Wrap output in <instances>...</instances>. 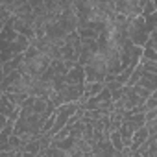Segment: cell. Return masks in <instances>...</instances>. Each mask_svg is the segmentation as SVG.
Masks as SVG:
<instances>
[{
	"mask_svg": "<svg viewBox=\"0 0 157 157\" xmlns=\"http://www.w3.org/2000/svg\"><path fill=\"white\" fill-rule=\"evenodd\" d=\"M50 57L48 56H44V54H41L35 46H28L26 48V52L22 54V70L32 78V80H41L43 78V74L46 72V68L50 67Z\"/></svg>",
	"mask_w": 157,
	"mask_h": 157,
	"instance_id": "6da1fadb",
	"label": "cell"
},
{
	"mask_svg": "<svg viewBox=\"0 0 157 157\" xmlns=\"http://www.w3.org/2000/svg\"><path fill=\"white\" fill-rule=\"evenodd\" d=\"M83 76H85V83H104L105 78H107L105 56L98 52V54L83 67Z\"/></svg>",
	"mask_w": 157,
	"mask_h": 157,
	"instance_id": "7a4b0ae2",
	"label": "cell"
},
{
	"mask_svg": "<svg viewBox=\"0 0 157 157\" xmlns=\"http://www.w3.org/2000/svg\"><path fill=\"white\" fill-rule=\"evenodd\" d=\"M80 52H82V39L78 37L76 32L68 33L65 37V44L61 46V54H59V59L65 61L67 65L74 67L78 63V57H80Z\"/></svg>",
	"mask_w": 157,
	"mask_h": 157,
	"instance_id": "3957f363",
	"label": "cell"
},
{
	"mask_svg": "<svg viewBox=\"0 0 157 157\" xmlns=\"http://www.w3.org/2000/svg\"><path fill=\"white\" fill-rule=\"evenodd\" d=\"M80 111H98V113H109L113 109V102H111V96H109V91L104 87L96 96L89 98L87 102L83 104H78Z\"/></svg>",
	"mask_w": 157,
	"mask_h": 157,
	"instance_id": "277c9868",
	"label": "cell"
},
{
	"mask_svg": "<svg viewBox=\"0 0 157 157\" xmlns=\"http://www.w3.org/2000/svg\"><path fill=\"white\" fill-rule=\"evenodd\" d=\"M76 113H78V104H65V105L56 107V111H54V126L48 131V135L54 139L67 126V122L70 120V117H74Z\"/></svg>",
	"mask_w": 157,
	"mask_h": 157,
	"instance_id": "5b68a950",
	"label": "cell"
},
{
	"mask_svg": "<svg viewBox=\"0 0 157 157\" xmlns=\"http://www.w3.org/2000/svg\"><path fill=\"white\" fill-rule=\"evenodd\" d=\"M150 33L144 26V19L142 17H135V19H129V24H128V41L139 48L144 46V43L148 41Z\"/></svg>",
	"mask_w": 157,
	"mask_h": 157,
	"instance_id": "8992f818",
	"label": "cell"
},
{
	"mask_svg": "<svg viewBox=\"0 0 157 157\" xmlns=\"http://www.w3.org/2000/svg\"><path fill=\"white\" fill-rule=\"evenodd\" d=\"M118 54H120L122 70H133L139 65L140 57H142V48H139V46H135L128 41L118 48Z\"/></svg>",
	"mask_w": 157,
	"mask_h": 157,
	"instance_id": "52a82bcc",
	"label": "cell"
},
{
	"mask_svg": "<svg viewBox=\"0 0 157 157\" xmlns=\"http://www.w3.org/2000/svg\"><path fill=\"white\" fill-rule=\"evenodd\" d=\"M56 22L65 30L67 35L72 33V32H76V28H78V21H76L74 8H72V2H70V0H63V6H61V11H59Z\"/></svg>",
	"mask_w": 157,
	"mask_h": 157,
	"instance_id": "ba28073f",
	"label": "cell"
},
{
	"mask_svg": "<svg viewBox=\"0 0 157 157\" xmlns=\"http://www.w3.org/2000/svg\"><path fill=\"white\" fill-rule=\"evenodd\" d=\"M48 104H50V102L44 100V98L28 96V98L24 100V104L21 105V109H22V111H28V113H33V115H43V113L46 111Z\"/></svg>",
	"mask_w": 157,
	"mask_h": 157,
	"instance_id": "9c48e42d",
	"label": "cell"
},
{
	"mask_svg": "<svg viewBox=\"0 0 157 157\" xmlns=\"http://www.w3.org/2000/svg\"><path fill=\"white\" fill-rule=\"evenodd\" d=\"M63 80L67 85H83L85 83V76H83V67L82 65H74L65 76H63Z\"/></svg>",
	"mask_w": 157,
	"mask_h": 157,
	"instance_id": "30bf717a",
	"label": "cell"
},
{
	"mask_svg": "<svg viewBox=\"0 0 157 157\" xmlns=\"http://www.w3.org/2000/svg\"><path fill=\"white\" fill-rule=\"evenodd\" d=\"M19 113H21V109L19 107H15L4 94H0V115H4L8 120H11V122H15L17 120V117H19Z\"/></svg>",
	"mask_w": 157,
	"mask_h": 157,
	"instance_id": "8fae6325",
	"label": "cell"
},
{
	"mask_svg": "<svg viewBox=\"0 0 157 157\" xmlns=\"http://www.w3.org/2000/svg\"><path fill=\"white\" fill-rule=\"evenodd\" d=\"M113 153H115V150H113L109 139L100 140V142H94L91 146V155L93 157H113Z\"/></svg>",
	"mask_w": 157,
	"mask_h": 157,
	"instance_id": "7c38bea8",
	"label": "cell"
},
{
	"mask_svg": "<svg viewBox=\"0 0 157 157\" xmlns=\"http://www.w3.org/2000/svg\"><path fill=\"white\" fill-rule=\"evenodd\" d=\"M140 63V61H139ZM142 67V65H140ZM144 70V68H142ZM135 85H139V87H142V89H146L148 93H157V74H150V72H142V76H140V80L135 83Z\"/></svg>",
	"mask_w": 157,
	"mask_h": 157,
	"instance_id": "4fadbf2b",
	"label": "cell"
},
{
	"mask_svg": "<svg viewBox=\"0 0 157 157\" xmlns=\"http://www.w3.org/2000/svg\"><path fill=\"white\" fill-rule=\"evenodd\" d=\"M150 137V133H148V129L142 126L140 129H137L135 133H133V137H131V144H129V150L133 151V150H139L144 142H146V139Z\"/></svg>",
	"mask_w": 157,
	"mask_h": 157,
	"instance_id": "5bb4252c",
	"label": "cell"
},
{
	"mask_svg": "<svg viewBox=\"0 0 157 157\" xmlns=\"http://www.w3.org/2000/svg\"><path fill=\"white\" fill-rule=\"evenodd\" d=\"M102 89H104V83H83V94H82V100L78 102V104H83L89 98L96 96Z\"/></svg>",
	"mask_w": 157,
	"mask_h": 157,
	"instance_id": "9a60e30c",
	"label": "cell"
},
{
	"mask_svg": "<svg viewBox=\"0 0 157 157\" xmlns=\"http://www.w3.org/2000/svg\"><path fill=\"white\" fill-rule=\"evenodd\" d=\"M124 115H126V113L117 111V109H111V111H109V115H107V118H109V133H111V131H118L120 124L124 122Z\"/></svg>",
	"mask_w": 157,
	"mask_h": 157,
	"instance_id": "2e32d148",
	"label": "cell"
},
{
	"mask_svg": "<svg viewBox=\"0 0 157 157\" xmlns=\"http://www.w3.org/2000/svg\"><path fill=\"white\" fill-rule=\"evenodd\" d=\"M15 107H19L21 109V105L24 104V100L28 98V94H22V93H8V94H4Z\"/></svg>",
	"mask_w": 157,
	"mask_h": 157,
	"instance_id": "e0dca14e",
	"label": "cell"
},
{
	"mask_svg": "<svg viewBox=\"0 0 157 157\" xmlns=\"http://www.w3.org/2000/svg\"><path fill=\"white\" fill-rule=\"evenodd\" d=\"M109 142H111V146H113L115 151H122L124 150V144H122V139H120L118 131H111L109 133Z\"/></svg>",
	"mask_w": 157,
	"mask_h": 157,
	"instance_id": "ac0fdd59",
	"label": "cell"
},
{
	"mask_svg": "<svg viewBox=\"0 0 157 157\" xmlns=\"http://www.w3.org/2000/svg\"><path fill=\"white\" fill-rule=\"evenodd\" d=\"M142 19H144V26H146L148 33H151V32H155V30H157V13L148 15V17H142Z\"/></svg>",
	"mask_w": 157,
	"mask_h": 157,
	"instance_id": "d6986e66",
	"label": "cell"
},
{
	"mask_svg": "<svg viewBox=\"0 0 157 157\" xmlns=\"http://www.w3.org/2000/svg\"><path fill=\"white\" fill-rule=\"evenodd\" d=\"M153 13H157V4L153 2V0H146L140 17H148V15H153Z\"/></svg>",
	"mask_w": 157,
	"mask_h": 157,
	"instance_id": "ffe728a7",
	"label": "cell"
},
{
	"mask_svg": "<svg viewBox=\"0 0 157 157\" xmlns=\"http://www.w3.org/2000/svg\"><path fill=\"white\" fill-rule=\"evenodd\" d=\"M140 59H144V61H153V63H157V50L142 46V57H140Z\"/></svg>",
	"mask_w": 157,
	"mask_h": 157,
	"instance_id": "44dd1931",
	"label": "cell"
},
{
	"mask_svg": "<svg viewBox=\"0 0 157 157\" xmlns=\"http://www.w3.org/2000/svg\"><path fill=\"white\" fill-rule=\"evenodd\" d=\"M142 109H144V113H146V111H151V109H157V93H153L150 98L144 100Z\"/></svg>",
	"mask_w": 157,
	"mask_h": 157,
	"instance_id": "7402d4cb",
	"label": "cell"
},
{
	"mask_svg": "<svg viewBox=\"0 0 157 157\" xmlns=\"http://www.w3.org/2000/svg\"><path fill=\"white\" fill-rule=\"evenodd\" d=\"M153 120H157V109L146 111V113H144V124H146V122H153Z\"/></svg>",
	"mask_w": 157,
	"mask_h": 157,
	"instance_id": "603a6c76",
	"label": "cell"
},
{
	"mask_svg": "<svg viewBox=\"0 0 157 157\" xmlns=\"http://www.w3.org/2000/svg\"><path fill=\"white\" fill-rule=\"evenodd\" d=\"M6 122H8V118H6L4 115H0V131H2V128L6 126Z\"/></svg>",
	"mask_w": 157,
	"mask_h": 157,
	"instance_id": "cb8c5ba5",
	"label": "cell"
},
{
	"mask_svg": "<svg viewBox=\"0 0 157 157\" xmlns=\"http://www.w3.org/2000/svg\"><path fill=\"white\" fill-rule=\"evenodd\" d=\"M4 80H6V72H4V68L0 67V85L4 83Z\"/></svg>",
	"mask_w": 157,
	"mask_h": 157,
	"instance_id": "d4e9b609",
	"label": "cell"
},
{
	"mask_svg": "<svg viewBox=\"0 0 157 157\" xmlns=\"http://www.w3.org/2000/svg\"><path fill=\"white\" fill-rule=\"evenodd\" d=\"M0 157H15L13 151H0Z\"/></svg>",
	"mask_w": 157,
	"mask_h": 157,
	"instance_id": "484cf974",
	"label": "cell"
},
{
	"mask_svg": "<svg viewBox=\"0 0 157 157\" xmlns=\"http://www.w3.org/2000/svg\"><path fill=\"white\" fill-rule=\"evenodd\" d=\"M17 157H35V155H32V153H28V151H19Z\"/></svg>",
	"mask_w": 157,
	"mask_h": 157,
	"instance_id": "4316f807",
	"label": "cell"
},
{
	"mask_svg": "<svg viewBox=\"0 0 157 157\" xmlns=\"http://www.w3.org/2000/svg\"><path fill=\"white\" fill-rule=\"evenodd\" d=\"M83 157H93V155H91V153H85V155H83Z\"/></svg>",
	"mask_w": 157,
	"mask_h": 157,
	"instance_id": "83f0119b",
	"label": "cell"
}]
</instances>
